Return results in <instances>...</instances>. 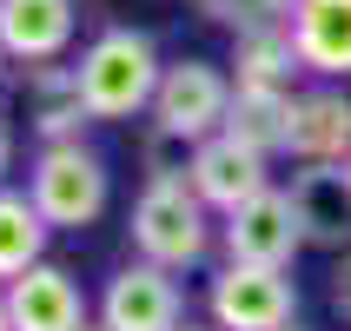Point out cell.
I'll use <instances>...</instances> for the list:
<instances>
[{"mask_svg": "<svg viewBox=\"0 0 351 331\" xmlns=\"http://www.w3.org/2000/svg\"><path fill=\"white\" fill-rule=\"evenodd\" d=\"M292 40L312 79H351V0H292Z\"/></svg>", "mask_w": 351, "mask_h": 331, "instance_id": "cell-14", "label": "cell"}, {"mask_svg": "<svg viewBox=\"0 0 351 331\" xmlns=\"http://www.w3.org/2000/svg\"><path fill=\"white\" fill-rule=\"evenodd\" d=\"M0 292H7L14 331H86V325H93L80 278L66 272L60 258H40L34 272H20L14 285H0Z\"/></svg>", "mask_w": 351, "mask_h": 331, "instance_id": "cell-9", "label": "cell"}, {"mask_svg": "<svg viewBox=\"0 0 351 331\" xmlns=\"http://www.w3.org/2000/svg\"><path fill=\"white\" fill-rule=\"evenodd\" d=\"M232 66H219V60H166V79H159L153 93V113H146V126H159V133L186 139V146H199V139L226 133V119H232Z\"/></svg>", "mask_w": 351, "mask_h": 331, "instance_id": "cell-4", "label": "cell"}, {"mask_svg": "<svg viewBox=\"0 0 351 331\" xmlns=\"http://www.w3.org/2000/svg\"><path fill=\"white\" fill-rule=\"evenodd\" d=\"M86 331H106V325H99V318H93V325H86Z\"/></svg>", "mask_w": 351, "mask_h": 331, "instance_id": "cell-24", "label": "cell"}, {"mask_svg": "<svg viewBox=\"0 0 351 331\" xmlns=\"http://www.w3.org/2000/svg\"><path fill=\"white\" fill-rule=\"evenodd\" d=\"M0 331H14V318H7V292H0Z\"/></svg>", "mask_w": 351, "mask_h": 331, "instance_id": "cell-22", "label": "cell"}, {"mask_svg": "<svg viewBox=\"0 0 351 331\" xmlns=\"http://www.w3.org/2000/svg\"><path fill=\"white\" fill-rule=\"evenodd\" d=\"M80 34V0H0V47L14 66L66 60Z\"/></svg>", "mask_w": 351, "mask_h": 331, "instance_id": "cell-11", "label": "cell"}, {"mask_svg": "<svg viewBox=\"0 0 351 331\" xmlns=\"http://www.w3.org/2000/svg\"><path fill=\"white\" fill-rule=\"evenodd\" d=\"M7 173H14V126L0 119V186H7Z\"/></svg>", "mask_w": 351, "mask_h": 331, "instance_id": "cell-20", "label": "cell"}, {"mask_svg": "<svg viewBox=\"0 0 351 331\" xmlns=\"http://www.w3.org/2000/svg\"><path fill=\"white\" fill-rule=\"evenodd\" d=\"M126 238H133V258L146 265L193 272L219 245V212L193 193V179H146L126 212Z\"/></svg>", "mask_w": 351, "mask_h": 331, "instance_id": "cell-1", "label": "cell"}, {"mask_svg": "<svg viewBox=\"0 0 351 331\" xmlns=\"http://www.w3.org/2000/svg\"><path fill=\"white\" fill-rule=\"evenodd\" d=\"M206 318L219 331H285L298 325V278L285 265L219 258V272L206 278Z\"/></svg>", "mask_w": 351, "mask_h": 331, "instance_id": "cell-5", "label": "cell"}, {"mask_svg": "<svg viewBox=\"0 0 351 331\" xmlns=\"http://www.w3.org/2000/svg\"><path fill=\"white\" fill-rule=\"evenodd\" d=\"M186 179H193V193L213 206L219 219L239 212L245 199H258L265 186H278L272 179V153H258V146H245L239 133H213L193 146V166H186Z\"/></svg>", "mask_w": 351, "mask_h": 331, "instance_id": "cell-8", "label": "cell"}, {"mask_svg": "<svg viewBox=\"0 0 351 331\" xmlns=\"http://www.w3.org/2000/svg\"><path fill=\"white\" fill-rule=\"evenodd\" d=\"M27 193H34L40 219L53 232H86L113 206V166L86 139H73V146H40L34 166H27Z\"/></svg>", "mask_w": 351, "mask_h": 331, "instance_id": "cell-3", "label": "cell"}, {"mask_svg": "<svg viewBox=\"0 0 351 331\" xmlns=\"http://www.w3.org/2000/svg\"><path fill=\"white\" fill-rule=\"evenodd\" d=\"M292 212L312 252H351V179L345 166H298L292 173Z\"/></svg>", "mask_w": 351, "mask_h": 331, "instance_id": "cell-12", "label": "cell"}, {"mask_svg": "<svg viewBox=\"0 0 351 331\" xmlns=\"http://www.w3.org/2000/svg\"><path fill=\"white\" fill-rule=\"evenodd\" d=\"M179 331H219V325H213V318H186Z\"/></svg>", "mask_w": 351, "mask_h": 331, "instance_id": "cell-21", "label": "cell"}, {"mask_svg": "<svg viewBox=\"0 0 351 331\" xmlns=\"http://www.w3.org/2000/svg\"><path fill=\"white\" fill-rule=\"evenodd\" d=\"M73 73H80V93L93 106V119H139V113H153L166 60H159L153 34H139V27H99L80 47Z\"/></svg>", "mask_w": 351, "mask_h": 331, "instance_id": "cell-2", "label": "cell"}, {"mask_svg": "<svg viewBox=\"0 0 351 331\" xmlns=\"http://www.w3.org/2000/svg\"><path fill=\"white\" fill-rule=\"evenodd\" d=\"M199 14L239 34V27H258V20H285L292 0H199Z\"/></svg>", "mask_w": 351, "mask_h": 331, "instance_id": "cell-18", "label": "cell"}, {"mask_svg": "<svg viewBox=\"0 0 351 331\" xmlns=\"http://www.w3.org/2000/svg\"><path fill=\"white\" fill-rule=\"evenodd\" d=\"M232 86H285L305 73L298 60V40H292V20H258V27H239L232 34Z\"/></svg>", "mask_w": 351, "mask_h": 331, "instance_id": "cell-15", "label": "cell"}, {"mask_svg": "<svg viewBox=\"0 0 351 331\" xmlns=\"http://www.w3.org/2000/svg\"><path fill=\"white\" fill-rule=\"evenodd\" d=\"M93 318L106 331H179L186 325V285L166 265H146V258H126L106 285H99Z\"/></svg>", "mask_w": 351, "mask_h": 331, "instance_id": "cell-6", "label": "cell"}, {"mask_svg": "<svg viewBox=\"0 0 351 331\" xmlns=\"http://www.w3.org/2000/svg\"><path fill=\"white\" fill-rule=\"evenodd\" d=\"M7 66H14V60H7V47H0V86H7Z\"/></svg>", "mask_w": 351, "mask_h": 331, "instance_id": "cell-23", "label": "cell"}, {"mask_svg": "<svg viewBox=\"0 0 351 331\" xmlns=\"http://www.w3.org/2000/svg\"><path fill=\"white\" fill-rule=\"evenodd\" d=\"M285 159H292V166H345L351 159V93L345 86H332V79L298 86Z\"/></svg>", "mask_w": 351, "mask_h": 331, "instance_id": "cell-10", "label": "cell"}, {"mask_svg": "<svg viewBox=\"0 0 351 331\" xmlns=\"http://www.w3.org/2000/svg\"><path fill=\"white\" fill-rule=\"evenodd\" d=\"M292 99H298V86H292V93H285V86H239L226 133H239L245 146L285 159V146H292Z\"/></svg>", "mask_w": 351, "mask_h": 331, "instance_id": "cell-16", "label": "cell"}, {"mask_svg": "<svg viewBox=\"0 0 351 331\" xmlns=\"http://www.w3.org/2000/svg\"><path fill=\"white\" fill-rule=\"evenodd\" d=\"M325 298H332V312L351 325V252L332 258V272H325Z\"/></svg>", "mask_w": 351, "mask_h": 331, "instance_id": "cell-19", "label": "cell"}, {"mask_svg": "<svg viewBox=\"0 0 351 331\" xmlns=\"http://www.w3.org/2000/svg\"><path fill=\"white\" fill-rule=\"evenodd\" d=\"M219 252L239 258V265H285L305 252V232H298V212H292V193L285 186H265L258 199H245L239 212L219 219Z\"/></svg>", "mask_w": 351, "mask_h": 331, "instance_id": "cell-7", "label": "cell"}, {"mask_svg": "<svg viewBox=\"0 0 351 331\" xmlns=\"http://www.w3.org/2000/svg\"><path fill=\"white\" fill-rule=\"evenodd\" d=\"M345 179H351V159H345Z\"/></svg>", "mask_w": 351, "mask_h": 331, "instance_id": "cell-25", "label": "cell"}, {"mask_svg": "<svg viewBox=\"0 0 351 331\" xmlns=\"http://www.w3.org/2000/svg\"><path fill=\"white\" fill-rule=\"evenodd\" d=\"M47 238H53V225L40 219L34 193L0 186V285H14L20 272H34L40 258H47Z\"/></svg>", "mask_w": 351, "mask_h": 331, "instance_id": "cell-17", "label": "cell"}, {"mask_svg": "<svg viewBox=\"0 0 351 331\" xmlns=\"http://www.w3.org/2000/svg\"><path fill=\"white\" fill-rule=\"evenodd\" d=\"M285 331H305V325H285Z\"/></svg>", "mask_w": 351, "mask_h": 331, "instance_id": "cell-26", "label": "cell"}, {"mask_svg": "<svg viewBox=\"0 0 351 331\" xmlns=\"http://www.w3.org/2000/svg\"><path fill=\"white\" fill-rule=\"evenodd\" d=\"M27 73V126H34L40 146H73L93 126V106L80 93V73L66 60H47V66H20Z\"/></svg>", "mask_w": 351, "mask_h": 331, "instance_id": "cell-13", "label": "cell"}]
</instances>
